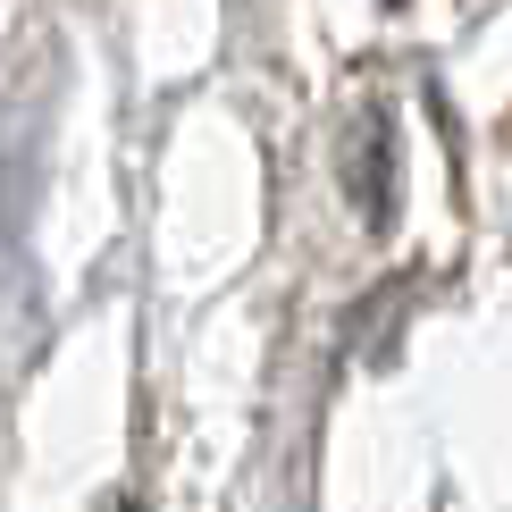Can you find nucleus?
<instances>
[{
	"label": "nucleus",
	"instance_id": "f257e3e1",
	"mask_svg": "<svg viewBox=\"0 0 512 512\" xmlns=\"http://www.w3.org/2000/svg\"><path fill=\"white\" fill-rule=\"evenodd\" d=\"M345 185H353V210L361 227H387L395 219V126L378 110L353 118V160H345Z\"/></svg>",
	"mask_w": 512,
	"mask_h": 512
}]
</instances>
